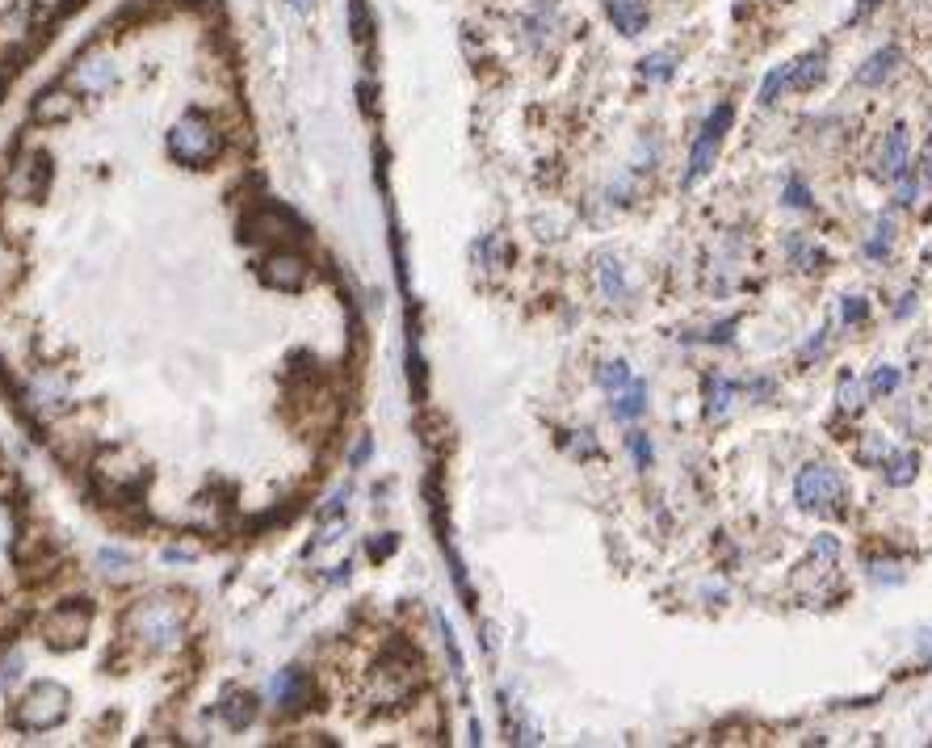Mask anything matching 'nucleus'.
Listing matches in <instances>:
<instances>
[{"label":"nucleus","mask_w":932,"mask_h":748,"mask_svg":"<svg viewBox=\"0 0 932 748\" xmlns=\"http://www.w3.org/2000/svg\"><path fill=\"white\" fill-rule=\"evenodd\" d=\"M891 240H894V223L891 219H877L874 236L865 240V261H882L891 252Z\"/></svg>","instance_id":"nucleus-20"},{"label":"nucleus","mask_w":932,"mask_h":748,"mask_svg":"<svg viewBox=\"0 0 932 748\" xmlns=\"http://www.w3.org/2000/svg\"><path fill=\"white\" fill-rule=\"evenodd\" d=\"M899 383H903V374L894 370V366H882V370L869 374V383H865V391H869V395H886V391H894Z\"/></svg>","instance_id":"nucleus-26"},{"label":"nucleus","mask_w":932,"mask_h":748,"mask_svg":"<svg viewBox=\"0 0 932 748\" xmlns=\"http://www.w3.org/2000/svg\"><path fill=\"white\" fill-rule=\"evenodd\" d=\"M882 463H886V480H891L894 488H899V484H911V480H916V472H919V455H916V450H899V455H886Z\"/></svg>","instance_id":"nucleus-19"},{"label":"nucleus","mask_w":932,"mask_h":748,"mask_svg":"<svg viewBox=\"0 0 932 748\" xmlns=\"http://www.w3.org/2000/svg\"><path fill=\"white\" fill-rule=\"evenodd\" d=\"M639 72H643L647 81H668L672 72H676V55L672 51H656V55H647L639 64Z\"/></svg>","instance_id":"nucleus-21"},{"label":"nucleus","mask_w":932,"mask_h":748,"mask_svg":"<svg viewBox=\"0 0 932 748\" xmlns=\"http://www.w3.org/2000/svg\"><path fill=\"white\" fill-rule=\"evenodd\" d=\"M26 404L34 408V412H59V408L68 404V391H64L59 378H38V383L26 391Z\"/></svg>","instance_id":"nucleus-14"},{"label":"nucleus","mask_w":932,"mask_h":748,"mask_svg":"<svg viewBox=\"0 0 932 748\" xmlns=\"http://www.w3.org/2000/svg\"><path fill=\"white\" fill-rule=\"evenodd\" d=\"M899 68V47H877L874 55L861 64V72H857V84L861 89H877V84L891 81V72Z\"/></svg>","instance_id":"nucleus-12"},{"label":"nucleus","mask_w":932,"mask_h":748,"mask_svg":"<svg viewBox=\"0 0 932 748\" xmlns=\"http://www.w3.org/2000/svg\"><path fill=\"white\" fill-rule=\"evenodd\" d=\"M68 702H72V693L59 681H38V685H30L17 698L13 727H21V732H51V727H59V723L68 719Z\"/></svg>","instance_id":"nucleus-1"},{"label":"nucleus","mask_w":932,"mask_h":748,"mask_svg":"<svg viewBox=\"0 0 932 748\" xmlns=\"http://www.w3.org/2000/svg\"><path fill=\"white\" fill-rule=\"evenodd\" d=\"M865 316H869V303H865L861 294H844V299H840V319H844V324H861Z\"/></svg>","instance_id":"nucleus-27"},{"label":"nucleus","mask_w":932,"mask_h":748,"mask_svg":"<svg viewBox=\"0 0 932 748\" xmlns=\"http://www.w3.org/2000/svg\"><path fill=\"white\" fill-rule=\"evenodd\" d=\"M634 374H631V366L626 361H605L601 370H597V383H601L605 391H622L626 383H631Z\"/></svg>","instance_id":"nucleus-22"},{"label":"nucleus","mask_w":932,"mask_h":748,"mask_svg":"<svg viewBox=\"0 0 932 748\" xmlns=\"http://www.w3.org/2000/svg\"><path fill=\"white\" fill-rule=\"evenodd\" d=\"M785 252H790V261H794L798 269H807V274H819L823 265H827V252H823L819 244H810L807 236H790L785 240Z\"/></svg>","instance_id":"nucleus-15"},{"label":"nucleus","mask_w":932,"mask_h":748,"mask_svg":"<svg viewBox=\"0 0 932 748\" xmlns=\"http://www.w3.org/2000/svg\"><path fill=\"white\" fill-rule=\"evenodd\" d=\"M89 623H93L89 606L68 601V606H59V610H51L47 618H42V639H47L55 651H68V648H76V643H84Z\"/></svg>","instance_id":"nucleus-6"},{"label":"nucleus","mask_w":932,"mask_h":748,"mask_svg":"<svg viewBox=\"0 0 932 748\" xmlns=\"http://www.w3.org/2000/svg\"><path fill=\"white\" fill-rule=\"evenodd\" d=\"M785 207H794V210H815V198H810V190H807V181L802 177H790L785 181V198H782Z\"/></svg>","instance_id":"nucleus-25"},{"label":"nucleus","mask_w":932,"mask_h":748,"mask_svg":"<svg viewBox=\"0 0 932 748\" xmlns=\"http://www.w3.org/2000/svg\"><path fill=\"white\" fill-rule=\"evenodd\" d=\"M919 181H924V185H932V143H928V152H924V160H919Z\"/></svg>","instance_id":"nucleus-30"},{"label":"nucleus","mask_w":932,"mask_h":748,"mask_svg":"<svg viewBox=\"0 0 932 748\" xmlns=\"http://www.w3.org/2000/svg\"><path fill=\"white\" fill-rule=\"evenodd\" d=\"M168 148H173V156H177L181 165H206V160L219 156V131H215L210 118H202V114H185V118L173 126Z\"/></svg>","instance_id":"nucleus-3"},{"label":"nucleus","mask_w":932,"mask_h":748,"mask_svg":"<svg viewBox=\"0 0 932 748\" xmlns=\"http://www.w3.org/2000/svg\"><path fill=\"white\" fill-rule=\"evenodd\" d=\"M597 277H601V291H605L609 303H626V299H631V291H626V277H622V265H617L614 257H601Z\"/></svg>","instance_id":"nucleus-18"},{"label":"nucleus","mask_w":932,"mask_h":748,"mask_svg":"<svg viewBox=\"0 0 932 748\" xmlns=\"http://www.w3.org/2000/svg\"><path fill=\"white\" fill-rule=\"evenodd\" d=\"M617 395V404H614V416L617 421H634V416H643V408H647V387L639 383V378H631L622 391H614Z\"/></svg>","instance_id":"nucleus-17"},{"label":"nucleus","mask_w":932,"mask_h":748,"mask_svg":"<svg viewBox=\"0 0 932 748\" xmlns=\"http://www.w3.org/2000/svg\"><path fill=\"white\" fill-rule=\"evenodd\" d=\"M219 719L227 723V727H248V723L257 719V693L252 690H223V702H219Z\"/></svg>","instance_id":"nucleus-11"},{"label":"nucleus","mask_w":932,"mask_h":748,"mask_svg":"<svg viewBox=\"0 0 932 748\" xmlns=\"http://www.w3.org/2000/svg\"><path fill=\"white\" fill-rule=\"evenodd\" d=\"M823 76H827V55L819 51H807L802 59H794L790 64V76H785V84L794 89V93H810V89H819Z\"/></svg>","instance_id":"nucleus-9"},{"label":"nucleus","mask_w":932,"mask_h":748,"mask_svg":"<svg viewBox=\"0 0 932 748\" xmlns=\"http://www.w3.org/2000/svg\"><path fill=\"white\" fill-rule=\"evenodd\" d=\"M290 4H294V9H311V0H290Z\"/></svg>","instance_id":"nucleus-33"},{"label":"nucleus","mask_w":932,"mask_h":748,"mask_svg":"<svg viewBox=\"0 0 932 748\" xmlns=\"http://www.w3.org/2000/svg\"><path fill=\"white\" fill-rule=\"evenodd\" d=\"M731 118H735V106L723 101V106H714L710 118L701 123V135H698V143H693V156H689V168H685V185H698V181L710 173L714 156H718V148H723V135L731 131Z\"/></svg>","instance_id":"nucleus-4"},{"label":"nucleus","mask_w":932,"mask_h":748,"mask_svg":"<svg viewBox=\"0 0 932 748\" xmlns=\"http://www.w3.org/2000/svg\"><path fill=\"white\" fill-rule=\"evenodd\" d=\"M877 173L882 177H903V173H911V135H907V126H891L886 131V139H882V152H877Z\"/></svg>","instance_id":"nucleus-7"},{"label":"nucleus","mask_w":932,"mask_h":748,"mask_svg":"<svg viewBox=\"0 0 932 748\" xmlns=\"http://www.w3.org/2000/svg\"><path fill=\"white\" fill-rule=\"evenodd\" d=\"M877 4H882V0H857V9H852V21H861L865 13H874Z\"/></svg>","instance_id":"nucleus-31"},{"label":"nucleus","mask_w":932,"mask_h":748,"mask_svg":"<svg viewBox=\"0 0 932 748\" xmlns=\"http://www.w3.org/2000/svg\"><path fill=\"white\" fill-rule=\"evenodd\" d=\"M735 383L731 378H710V404H706V412L710 416H723L731 408V395H735Z\"/></svg>","instance_id":"nucleus-23"},{"label":"nucleus","mask_w":932,"mask_h":748,"mask_svg":"<svg viewBox=\"0 0 932 748\" xmlns=\"http://www.w3.org/2000/svg\"><path fill=\"white\" fill-rule=\"evenodd\" d=\"M240 227H244L248 240H269V244H277V249H286V244H299V240H302L299 219H294L290 210H277V207L248 210Z\"/></svg>","instance_id":"nucleus-5"},{"label":"nucleus","mask_w":932,"mask_h":748,"mask_svg":"<svg viewBox=\"0 0 932 748\" xmlns=\"http://www.w3.org/2000/svg\"><path fill=\"white\" fill-rule=\"evenodd\" d=\"M911 311H916V299L903 294V303H894V316H911Z\"/></svg>","instance_id":"nucleus-32"},{"label":"nucleus","mask_w":932,"mask_h":748,"mask_svg":"<svg viewBox=\"0 0 932 748\" xmlns=\"http://www.w3.org/2000/svg\"><path fill=\"white\" fill-rule=\"evenodd\" d=\"M72 84H76L80 93H101V89H110L114 84V64L110 59H84V64H76V72H72Z\"/></svg>","instance_id":"nucleus-13"},{"label":"nucleus","mask_w":932,"mask_h":748,"mask_svg":"<svg viewBox=\"0 0 932 748\" xmlns=\"http://www.w3.org/2000/svg\"><path fill=\"white\" fill-rule=\"evenodd\" d=\"M849 500V484L836 467L827 463H807L794 480V505L802 513H832Z\"/></svg>","instance_id":"nucleus-2"},{"label":"nucleus","mask_w":932,"mask_h":748,"mask_svg":"<svg viewBox=\"0 0 932 748\" xmlns=\"http://www.w3.org/2000/svg\"><path fill=\"white\" fill-rule=\"evenodd\" d=\"M605 13H609V21H614L626 38L643 34L647 21H651V13H647V0H605Z\"/></svg>","instance_id":"nucleus-10"},{"label":"nucleus","mask_w":932,"mask_h":748,"mask_svg":"<svg viewBox=\"0 0 932 748\" xmlns=\"http://www.w3.org/2000/svg\"><path fill=\"white\" fill-rule=\"evenodd\" d=\"M17 673H21V656H9V660L0 665V685H9V681H17Z\"/></svg>","instance_id":"nucleus-29"},{"label":"nucleus","mask_w":932,"mask_h":748,"mask_svg":"<svg viewBox=\"0 0 932 748\" xmlns=\"http://www.w3.org/2000/svg\"><path fill=\"white\" fill-rule=\"evenodd\" d=\"M72 110H76V98H68L64 89H51V93H42V98L34 101V118H38V123H64Z\"/></svg>","instance_id":"nucleus-16"},{"label":"nucleus","mask_w":932,"mask_h":748,"mask_svg":"<svg viewBox=\"0 0 932 748\" xmlns=\"http://www.w3.org/2000/svg\"><path fill=\"white\" fill-rule=\"evenodd\" d=\"M265 282L277 286V291H299L302 282H307V261H302L299 252L277 249L274 257L265 261Z\"/></svg>","instance_id":"nucleus-8"},{"label":"nucleus","mask_w":932,"mask_h":748,"mask_svg":"<svg viewBox=\"0 0 932 748\" xmlns=\"http://www.w3.org/2000/svg\"><path fill=\"white\" fill-rule=\"evenodd\" d=\"M785 76H790V64H777V68L768 72L765 76V84H760V106H777V98H782V89H785Z\"/></svg>","instance_id":"nucleus-24"},{"label":"nucleus","mask_w":932,"mask_h":748,"mask_svg":"<svg viewBox=\"0 0 932 748\" xmlns=\"http://www.w3.org/2000/svg\"><path fill=\"white\" fill-rule=\"evenodd\" d=\"M626 446H631V455L639 467H651V442H647V433H626Z\"/></svg>","instance_id":"nucleus-28"}]
</instances>
